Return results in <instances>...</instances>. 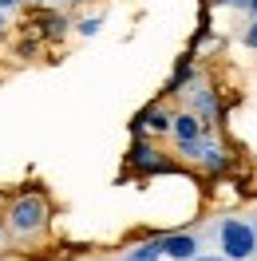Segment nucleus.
<instances>
[{
	"label": "nucleus",
	"instance_id": "4",
	"mask_svg": "<svg viewBox=\"0 0 257 261\" xmlns=\"http://www.w3.org/2000/svg\"><path fill=\"white\" fill-rule=\"evenodd\" d=\"M131 163L139 166V170H170V163H166V159H159V150L146 147V143H139V147L131 150Z\"/></svg>",
	"mask_w": 257,
	"mask_h": 261
},
{
	"label": "nucleus",
	"instance_id": "12",
	"mask_svg": "<svg viewBox=\"0 0 257 261\" xmlns=\"http://www.w3.org/2000/svg\"><path fill=\"white\" fill-rule=\"evenodd\" d=\"M190 261H229V257H218V253H210V257H190Z\"/></svg>",
	"mask_w": 257,
	"mask_h": 261
},
{
	"label": "nucleus",
	"instance_id": "13",
	"mask_svg": "<svg viewBox=\"0 0 257 261\" xmlns=\"http://www.w3.org/2000/svg\"><path fill=\"white\" fill-rule=\"evenodd\" d=\"M4 8H16V0H0V12H4Z\"/></svg>",
	"mask_w": 257,
	"mask_h": 261
},
{
	"label": "nucleus",
	"instance_id": "2",
	"mask_svg": "<svg viewBox=\"0 0 257 261\" xmlns=\"http://www.w3.org/2000/svg\"><path fill=\"white\" fill-rule=\"evenodd\" d=\"M48 222V202L40 194H24L12 202V210H8V229L16 233V238H28L36 229H44Z\"/></svg>",
	"mask_w": 257,
	"mask_h": 261
},
{
	"label": "nucleus",
	"instance_id": "17",
	"mask_svg": "<svg viewBox=\"0 0 257 261\" xmlns=\"http://www.w3.org/2000/svg\"><path fill=\"white\" fill-rule=\"evenodd\" d=\"M253 229H257V222H253Z\"/></svg>",
	"mask_w": 257,
	"mask_h": 261
},
{
	"label": "nucleus",
	"instance_id": "1",
	"mask_svg": "<svg viewBox=\"0 0 257 261\" xmlns=\"http://www.w3.org/2000/svg\"><path fill=\"white\" fill-rule=\"evenodd\" d=\"M218 245H222V257L249 261L257 253V229H253V222L222 218V222H218Z\"/></svg>",
	"mask_w": 257,
	"mask_h": 261
},
{
	"label": "nucleus",
	"instance_id": "14",
	"mask_svg": "<svg viewBox=\"0 0 257 261\" xmlns=\"http://www.w3.org/2000/svg\"><path fill=\"white\" fill-rule=\"evenodd\" d=\"M225 4H238V8H245V4H249V0H225Z\"/></svg>",
	"mask_w": 257,
	"mask_h": 261
},
{
	"label": "nucleus",
	"instance_id": "3",
	"mask_svg": "<svg viewBox=\"0 0 257 261\" xmlns=\"http://www.w3.org/2000/svg\"><path fill=\"white\" fill-rule=\"evenodd\" d=\"M159 249L170 261H190L198 257V238L194 233H166V238H159Z\"/></svg>",
	"mask_w": 257,
	"mask_h": 261
},
{
	"label": "nucleus",
	"instance_id": "6",
	"mask_svg": "<svg viewBox=\"0 0 257 261\" xmlns=\"http://www.w3.org/2000/svg\"><path fill=\"white\" fill-rule=\"evenodd\" d=\"M159 257H162V249H159V238H155V242L135 245V249H131V253H127L123 261H159Z\"/></svg>",
	"mask_w": 257,
	"mask_h": 261
},
{
	"label": "nucleus",
	"instance_id": "7",
	"mask_svg": "<svg viewBox=\"0 0 257 261\" xmlns=\"http://www.w3.org/2000/svg\"><path fill=\"white\" fill-rule=\"evenodd\" d=\"M178 147H182L186 159H202V154L210 150V143H206V135H198V139H186V143H178Z\"/></svg>",
	"mask_w": 257,
	"mask_h": 261
},
{
	"label": "nucleus",
	"instance_id": "11",
	"mask_svg": "<svg viewBox=\"0 0 257 261\" xmlns=\"http://www.w3.org/2000/svg\"><path fill=\"white\" fill-rule=\"evenodd\" d=\"M80 32H83V36H95V32H99V20H83Z\"/></svg>",
	"mask_w": 257,
	"mask_h": 261
},
{
	"label": "nucleus",
	"instance_id": "9",
	"mask_svg": "<svg viewBox=\"0 0 257 261\" xmlns=\"http://www.w3.org/2000/svg\"><path fill=\"white\" fill-rule=\"evenodd\" d=\"M198 111L206 115V119L214 115V95H210V91H198Z\"/></svg>",
	"mask_w": 257,
	"mask_h": 261
},
{
	"label": "nucleus",
	"instance_id": "8",
	"mask_svg": "<svg viewBox=\"0 0 257 261\" xmlns=\"http://www.w3.org/2000/svg\"><path fill=\"white\" fill-rule=\"evenodd\" d=\"M139 123H146L150 130H170V123H174V119H170L166 111H146L143 119H139Z\"/></svg>",
	"mask_w": 257,
	"mask_h": 261
},
{
	"label": "nucleus",
	"instance_id": "16",
	"mask_svg": "<svg viewBox=\"0 0 257 261\" xmlns=\"http://www.w3.org/2000/svg\"><path fill=\"white\" fill-rule=\"evenodd\" d=\"M0 28H4V16H0Z\"/></svg>",
	"mask_w": 257,
	"mask_h": 261
},
{
	"label": "nucleus",
	"instance_id": "10",
	"mask_svg": "<svg viewBox=\"0 0 257 261\" xmlns=\"http://www.w3.org/2000/svg\"><path fill=\"white\" fill-rule=\"evenodd\" d=\"M245 48H253V51H257V20L245 28Z\"/></svg>",
	"mask_w": 257,
	"mask_h": 261
},
{
	"label": "nucleus",
	"instance_id": "15",
	"mask_svg": "<svg viewBox=\"0 0 257 261\" xmlns=\"http://www.w3.org/2000/svg\"><path fill=\"white\" fill-rule=\"evenodd\" d=\"M245 8H249V12H253V16H257V0H249V4H245Z\"/></svg>",
	"mask_w": 257,
	"mask_h": 261
},
{
	"label": "nucleus",
	"instance_id": "5",
	"mask_svg": "<svg viewBox=\"0 0 257 261\" xmlns=\"http://www.w3.org/2000/svg\"><path fill=\"white\" fill-rule=\"evenodd\" d=\"M170 130H174L178 143H186V139H198V135H206V123H202L198 115H178L174 123H170Z\"/></svg>",
	"mask_w": 257,
	"mask_h": 261
}]
</instances>
